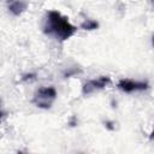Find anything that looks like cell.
<instances>
[{
	"label": "cell",
	"mask_w": 154,
	"mask_h": 154,
	"mask_svg": "<svg viewBox=\"0 0 154 154\" xmlns=\"http://www.w3.org/2000/svg\"><path fill=\"white\" fill-rule=\"evenodd\" d=\"M43 30L47 35H53L60 41H66L76 32V26L69 22V18L63 16L60 12L52 10L47 13L46 24Z\"/></svg>",
	"instance_id": "cell-1"
},
{
	"label": "cell",
	"mask_w": 154,
	"mask_h": 154,
	"mask_svg": "<svg viewBox=\"0 0 154 154\" xmlns=\"http://www.w3.org/2000/svg\"><path fill=\"white\" fill-rule=\"evenodd\" d=\"M55 97H57V90L53 87H43L36 91L32 102L40 108H49L53 101L55 100Z\"/></svg>",
	"instance_id": "cell-2"
},
{
	"label": "cell",
	"mask_w": 154,
	"mask_h": 154,
	"mask_svg": "<svg viewBox=\"0 0 154 154\" xmlns=\"http://www.w3.org/2000/svg\"><path fill=\"white\" fill-rule=\"evenodd\" d=\"M109 83H111V78L107 77V76L94 78V79H90L87 83H84V85L82 88V91H83L84 95H89V94H91V93H94L96 90H100V89L106 88Z\"/></svg>",
	"instance_id": "cell-3"
},
{
	"label": "cell",
	"mask_w": 154,
	"mask_h": 154,
	"mask_svg": "<svg viewBox=\"0 0 154 154\" xmlns=\"http://www.w3.org/2000/svg\"><path fill=\"white\" fill-rule=\"evenodd\" d=\"M118 88L122 91L125 93H132V91H138V90H146L148 88L147 82H138L129 78H123L118 82Z\"/></svg>",
	"instance_id": "cell-4"
},
{
	"label": "cell",
	"mask_w": 154,
	"mask_h": 154,
	"mask_svg": "<svg viewBox=\"0 0 154 154\" xmlns=\"http://www.w3.org/2000/svg\"><path fill=\"white\" fill-rule=\"evenodd\" d=\"M7 5H8L10 12H12L14 16L20 14L25 10V7H26L25 2L22 1V0H8L7 1Z\"/></svg>",
	"instance_id": "cell-5"
},
{
	"label": "cell",
	"mask_w": 154,
	"mask_h": 154,
	"mask_svg": "<svg viewBox=\"0 0 154 154\" xmlns=\"http://www.w3.org/2000/svg\"><path fill=\"white\" fill-rule=\"evenodd\" d=\"M97 26H99V23L94 19H87L81 24V28L84 29V30H94Z\"/></svg>",
	"instance_id": "cell-6"
},
{
	"label": "cell",
	"mask_w": 154,
	"mask_h": 154,
	"mask_svg": "<svg viewBox=\"0 0 154 154\" xmlns=\"http://www.w3.org/2000/svg\"><path fill=\"white\" fill-rule=\"evenodd\" d=\"M1 117H2V113L0 112V120H1Z\"/></svg>",
	"instance_id": "cell-7"
}]
</instances>
